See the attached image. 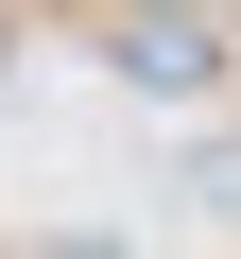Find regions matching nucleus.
<instances>
[{"label":"nucleus","mask_w":241,"mask_h":259,"mask_svg":"<svg viewBox=\"0 0 241 259\" xmlns=\"http://www.w3.org/2000/svg\"><path fill=\"white\" fill-rule=\"evenodd\" d=\"M35 259H120V242H35Z\"/></svg>","instance_id":"nucleus-2"},{"label":"nucleus","mask_w":241,"mask_h":259,"mask_svg":"<svg viewBox=\"0 0 241 259\" xmlns=\"http://www.w3.org/2000/svg\"><path fill=\"white\" fill-rule=\"evenodd\" d=\"M103 52H120L138 104H207V87H224V35H207V18H103Z\"/></svg>","instance_id":"nucleus-1"}]
</instances>
